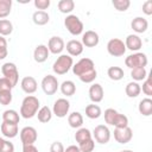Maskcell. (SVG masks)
<instances>
[{
	"mask_svg": "<svg viewBox=\"0 0 152 152\" xmlns=\"http://www.w3.org/2000/svg\"><path fill=\"white\" fill-rule=\"evenodd\" d=\"M142 93L147 96H151L152 95V80H151V76H147L145 78V81L142 82Z\"/></svg>",
	"mask_w": 152,
	"mask_h": 152,
	"instance_id": "obj_42",
	"label": "cell"
},
{
	"mask_svg": "<svg viewBox=\"0 0 152 152\" xmlns=\"http://www.w3.org/2000/svg\"><path fill=\"white\" fill-rule=\"evenodd\" d=\"M1 133L6 138H14L19 133V128L17 124H8V122H2L1 124Z\"/></svg>",
	"mask_w": 152,
	"mask_h": 152,
	"instance_id": "obj_21",
	"label": "cell"
},
{
	"mask_svg": "<svg viewBox=\"0 0 152 152\" xmlns=\"http://www.w3.org/2000/svg\"><path fill=\"white\" fill-rule=\"evenodd\" d=\"M64 152H81V151H80L78 146H76V145H70V146H68L66 148H64Z\"/></svg>",
	"mask_w": 152,
	"mask_h": 152,
	"instance_id": "obj_50",
	"label": "cell"
},
{
	"mask_svg": "<svg viewBox=\"0 0 152 152\" xmlns=\"http://www.w3.org/2000/svg\"><path fill=\"white\" fill-rule=\"evenodd\" d=\"M112 126H114L115 128H122V127H127L128 126V118L125 114H121L118 112Z\"/></svg>",
	"mask_w": 152,
	"mask_h": 152,
	"instance_id": "obj_36",
	"label": "cell"
},
{
	"mask_svg": "<svg viewBox=\"0 0 152 152\" xmlns=\"http://www.w3.org/2000/svg\"><path fill=\"white\" fill-rule=\"evenodd\" d=\"M39 100L33 96V95H27L23 102H21V106H20V116L24 118V119H31L33 118L38 109H39Z\"/></svg>",
	"mask_w": 152,
	"mask_h": 152,
	"instance_id": "obj_1",
	"label": "cell"
},
{
	"mask_svg": "<svg viewBox=\"0 0 152 152\" xmlns=\"http://www.w3.org/2000/svg\"><path fill=\"white\" fill-rule=\"evenodd\" d=\"M74 65V61L72 57L69 55H61L53 63L52 65V70L55 74L57 75H64L66 74Z\"/></svg>",
	"mask_w": 152,
	"mask_h": 152,
	"instance_id": "obj_2",
	"label": "cell"
},
{
	"mask_svg": "<svg viewBox=\"0 0 152 152\" xmlns=\"http://www.w3.org/2000/svg\"><path fill=\"white\" fill-rule=\"evenodd\" d=\"M131 27L137 33H144L148 28V21L142 17H135L131 21Z\"/></svg>",
	"mask_w": 152,
	"mask_h": 152,
	"instance_id": "obj_20",
	"label": "cell"
},
{
	"mask_svg": "<svg viewBox=\"0 0 152 152\" xmlns=\"http://www.w3.org/2000/svg\"><path fill=\"white\" fill-rule=\"evenodd\" d=\"M2 120L4 122H8V124H19L20 120V114L14 110V109H6L2 113Z\"/></svg>",
	"mask_w": 152,
	"mask_h": 152,
	"instance_id": "obj_24",
	"label": "cell"
},
{
	"mask_svg": "<svg viewBox=\"0 0 152 152\" xmlns=\"http://www.w3.org/2000/svg\"><path fill=\"white\" fill-rule=\"evenodd\" d=\"M32 20L36 25L38 26H43L45 24L49 23L50 20V17L49 14L45 12V11H36L33 14H32Z\"/></svg>",
	"mask_w": 152,
	"mask_h": 152,
	"instance_id": "obj_25",
	"label": "cell"
},
{
	"mask_svg": "<svg viewBox=\"0 0 152 152\" xmlns=\"http://www.w3.org/2000/svg\"><path fill=\"white\" fill-rule=\"evenodd\" d=\"M131 76L134 80V82L144 81L147 77V71L145 68H134V69H131Z\"/></svg>",
	"mask_w": 152,
	"mask_h": 152,
	"instance_id": "obj_34",
	"label": "cell"
},
{
	"mask_svg": "<svg viewBox=\"0 0 152 152\" xmlns=\"http://www.w3.org/2000/svg\"><path fill=\"white\" fill-rule=\"evenodd\" d=\"M23 152H38L34 145H23Z\"/></svg>",
	"mask_w": 152,
	"mask_h": 152,
	"instance_id": "obj_49",
	"label": "cell"
},
{
	"mask_svg": "<svg viewBox=\"0 0 152 152\" xmlns=\"http://www.w3.org/2000/svg\"><path fill=\"white\" fill-rule=\"evenodd\" d=\"M93 70H95V64H94L93 59H90L88 57L81 58L76 64L72 65V72L77 77H80L89 71H93Z\"/></svg>",
	"mask_w": 152,
	"mask_h": 152,
	"instance_id": "obj_5",
	"label": "cell"
},
{
	"mask_svg": "<svg viewBox=\"0 0 152 152\" xmlns=\"http://www.w3.org/2000/svg\"><path fill=\"white\" fill-rule=\"evenodd\" d=\"M147 56L142 52H134L125 58V64L129 69L134 68H145L147 65Z\"/></svg>",
	"mask_w": 152,
	"mask_h": 152,
	"instance_id": "obj_4",
	"label": "cell"
},
{
	"mask_svg": "<svg viewBox=\"0 0 152 152\" xmlns=\"http://www.w3.org/2000/svg\"><path fill=\"white\" fill-rule=\"evenodd\" d=\"M75 8V2L72 0H61L58 1V10L62 13H71Z\"/></svg>",
	"mask_w": 152,
	"mask_h": 152,
	"instance_id": "obj_33",
	"label": "cell"
},
{
	"mask_svg": "<svg viewBox=\"0 0 152 152\" xmlns=\"http://www.w3.org/2000/svg\"><path fill=\"white\" fill-rule=\"evenodd\" d=\"M34 6H36V8H38L39 11H44V10L49 8V6H50V0H34Z\"/></svg>",
	"mask_w": 152,
	"mask_h": 152,
	"instance_id": "obj_46",
	"label": "cell"
},
{
	"mask_svg": "<svg viewBox=\"0 0 152 152\" xmlns=\"http://www.w3.org/2000/svg\"><path fill=\"white\" fill-rule=\"evenodd\" d=\"M13 31V24L8 19H0V36H10Z\"/></svg>",
	"mask_w": 152,
	"mask_h": 152,
	"instance_id": "obj_32",
	"label": "cell"
},
{
	"mask_svg": "<svg viewBox=\"0 0 152 152\" xmlns=\"http://www.w3.org/2000/svg\"><path fill=\"white\" fill-rule=\"evenodd\" d=\"M59 83L53 75H46L42 80V89L46 95H55L58 90Z\"/></svg>",
	"mask_w": 152,
	"mask_h": 152,
	"instance_id": "obj_8",
	"label": "cell"
},
{
	"mask_svg": "<svg viewBox=\"0 0 152 152\" xmlns=\"http://www.w3.org/2000/svg\"><path fill=\"white\" fill-rule=\"evenodd\" d=\"M93 137L99 144H107L110 140V131L104 125H97L93 131Z\"/></svg>",
	"mask_w": 152,
	"mask_h": 152,
	"instance_id": "obj_9",
	"label": "cell"
},
{
	"mask_svg": "<svg viewBox=\"0 0 152 152\" xmlns=\"http://www.w3.org/2000/svg\"><path fill=\"white\" fill-rule=\"evenodd\" d=\"M107 75L112 81H120L124 78L125 72L120 66H109L107 70Z\"/></svg>",
	"mask_w": 152,
	"mask_h": 152,
	"instance_id": "obj_29",
	"label": "cell"
},
{
	"mask_svg": "<svg viewBox=\"0 0 152 152\" xmlns=\"http://www.w3.org/2000/svg\"><path fill=\"white\" fill-rule=\"evenodd\" d=\"M20 87H21L23 91H25L26 94H33V93H36V90L38 88V84H37V81H36L34 77L26 76L21 80Z\"/></svg>",
	"mask_w": 152,
	"mask_h": 152,
	"instance_id": "obj_17",
	"label": "cell"
},
{
	"mask_svg": "<svg viewBox=\"0 0 152 152\" xmlns=\"http://www.w3.org/2000/svg\"><path fill=\"white\" fill-rule=\"evenodd\" d=\"M120 152H133L132 150H122V151H120Z\"/></svg>",
	"mask_w": 152,
	"mask_h": 152,
	"instance_id": "obj_51",
	"label": "cell"
},
{
	"mask_svg": "<svg viewBox=\"0 0 152 152\" xmlns=\"http://www.w3.org/2000/svg\"><path fill=\"white\" fill-rule=\"evenodd\" d=\"M48 49H49V52H51L53 55H58L65 49L64 40L58 36H53L48 42Z\"/></svg>",
	"mask_w": 152,
	"mask_h": 152,
	"instance_id": "obj_13",
	"label": "cell"
},
{
	"mask_svg": "<svg viewBox=\"0 0 152 152\" xmlns=\"http://www.w3.org/2000/svg\"><path fill=\"white\" fill-rule=\"evenodd\" d=\"M50 152H64V146L61 141H53L50 146Z\"/></svg>",
	"mask_w": 152,
	"mask_h": 152,
	"instance_id": "obj_47",
	"label": "cell"
},
{
	"mask_svg": "<svg viewBox=\"0 0 152 152\" xmlns=\"http://www.w3.org/2000/svg\"><path fill=\"white\" fill-rule=\"evenodd\" d=\"M1 72L4 75L5 78L10 80L11 83L15 87L18 81H19V72H18V69H17V65L12 62H7L5 64H2L1 66Z\"/></svg>",
	"mask_w": 152,
	"mask_h": 152,
	"instance_id": "obj_7",
	"label": "cell"
},
{
	"mask_svg": "<svg viewBox=\"0 0 152 152\" xmlns=\"http://www.w3.org/2000/svg\"><path fill=\"white\" fill-rule=\"evenodd\" d=\"M96 77H97V71H96V69H95V70H93V71H89V72H87V74L80 76L78 78H80L83 83H93Z\"/></svg>",
	"mask_w": 152,
	"mask_h": 152,
	"instance_id": "obj_41",
	"label": "cell"
},
{
	"mask_svg": "<svg viewBox=\"0 0 152 152\" xmlns=\"http://www.w3.org/2000/svg\"><path fill=\"white\" fill-rule=\"evenodd\" d=\"M2 141H4V139H2L1 137H0V145H1V142H2Z\"/></svg>",
	"mask_w": 152,
	"mask_h": 152,
	"instance_id": "obj_52",
	"label": "cell"
},
{
	"mask_svg": "<svg viewBox=\"0 0 152 152\" xmlns=\"http://www.w3.org/2000/svg\"><path fill=\"white\" fill-rule=\"evenodd\" d=\"M8 55V50H7V40L0 36V61L5 59Z\"/></svg>",
	"mask_w": 152,
	"mask_h": 152,
	"instance_id": "obj_43",
	"label": "cell"
},
{
	"mask_svg": "<svg viewBox=\"0 0 152 152\" xmlns=\"http://www.w3.org/2000/svg\"><path fill=\"white\" fill-rule=\"evenodd\" d=\"M65 49H66L69 56L76 57V56H80L83 52V44L77 39H71L66 43Z\"/></svg>",
	"mask_w": 152,
	"mask_h": 152,
	"instance_id": "obj_18",
	"label": "cell"
},
{
	"mask_svg": "<svg viewBox=\"0 0 152 152\" xmlns=\"http://www.w3.org/2000/svg\"><path fill=\"white\" fill-rule=\"evenodd\" d=\"M138 110L141 115L144 116H150L152 115V100L150 97H145L139 102Z\"/></svg>",
	"mask_w": 152,
	"mask_h": 152,
	"instance_id": "obj_22",
	"label": "cell"
},
{
	"mask_svg": "<svg viewBox=\"0 0 152 152\" xmlns=\"http://www.w3.org/2000/svg\"><path fill=\"white\" fill-rule=\"evenodd\" d=\"M70 109V102L66 99H57L52 107V114H55L57 118H64L69 113Z\"/></svg>",
	"mask_w": 152,
	"mask_h": 152,
	"instance_id": "obj_10",
	"label": "cell"
},
{
	"mask_svg": "<svg viewBox=\"0 0 152 152\" xmlns=\"http://www.w3.org/2000/svg\"><path fill=\"white\" fill-rule=\"evenodd\" d=\"M12 10V0H0V19L10 15Z\"/></svg>",
	"mask_w": 152,
	"mask_h": 152,
	"instance_id": "obj_35",
	"label": "cell"
},
{
	"mask_svg": "<svg viewBox=\"0 0 152 152\" xmlns=\"http://www.w3.org/2000/svg\"><path fill=\"white\" fill-rule=\"evenodd\" d=\"M103 88L100 83H93L89 88V99L91 100V102L94 103H99L103 100Z\"/></svg>",
	"mask_w": 152,
	"mask_h": 152,
	"instance_id": "obj_15",
	"label": "cell"
},
{
	"mask_svg": "<svg viewBox=\"0 0 152 152\" xmlns=\"http://www.w3.org/2000/svg\"><path fill=\"white\" fill-rule=\"evenodd\" d=\"M112 5L115 7L116 11L119 12H125L128 10V7L131 6V1L129 0H113Z\"/></svg>",
	"mask_w": 152,
	"mask_h": 152,
	"instance_id": "obj_38",
	"label": "cell"
},
{
	"mask_svg": "<svg viewBox=\"0 0 152 152\" xmlns=\"http://www.w3.org/2000/svg\"><path fill=\"white\" fill-rule=\"evenodd\" d=\"M142 12L146 15H151L152 14V0H147L142 4Z\"/></svg>",
	"mask_w": 152,
	"mask_h": 152,
	"instance_id": "obj_48",
	"label": "cell"
},
{
	"mask_svg": "<svg viewBox=\"0 0 152 152\" xmlns=\"http://www.w3.org/2000/svg\"><path fill=\"white\" fill-rule=\"evenodd\" d=\"M36 115H37L39 122L46 124V122H49L52 119V110L48 106H44V107H42V108L38 109V112H37Z\"/></svg>",
	"mask_w": 152,
	"mask_h": 152,
	"instance_id": "obj_26",
	"label": "cell"
},
{
	"mask_svg": "<svg viewBox=\"0 0 152 152\" xmlns=\"http://www.w3.org/2000/svg\"><path fill=\"white\" fill-rule=\"evenodd\" d=\"M102 114V110L100 108V106L95 104V103H91V104H88L86 107V115L89 118V119H99Z\"/></svg>",
	"mask_w": 152,
	"mask_h": 152,
	"instance_id": "obj_30",
	"label": "cell"
},
{
	"mask_svg": "<svg viewBox=\"0 0 152 152\" xmlns=\"http://www.w3.org/2000/svg\"><path fill=\"white\" fill-rule=\"evenodd\" d=\"M107 51L110 56H114V57L124 56L126 52V46H125L124 40H121L119 38H112L107 43Z\"/></svg>",
	"mask_w": 152,
	"mask_h": 152,
	"instance_id": "obj_6",
	"label": "cell"
},
{
	"mask_svg": "<svg viewBox=\"0 0 152 152\" xmlns=\"http://www.w3.org/2000/svg\"><path fill=\"white\" fill-rule=\"evenodd\" d=\"M61 88V91L63 95L65 96H72L75 93H76V86L72 81L70 80H66V81H63L62 84L59 86Z\"/></svg>",
	"mask_w": 152,
	"mask_h": 152,
	"instance_id": "obj_27",
	"label": "cell"
},
{
	"mask_svg": "<svg viewBox=\"0 0 152 152\" xmlns=\"http://www.w3.org/2000/svg\"><path fill=\"white\" fill-rule=\"evenodd\" d=\"M99 42H100V37L93 30H88L82 34V42L81 43L83 44V46L94 48V46H96L99 44Z\"/></svg>",
	"mask_w": 152,
	"mask_h": 152,
	"instance_id": "obj_14",
	"label": "cell"
},
{
	"mask_svg": "<svg viewBox=\"0 0 152 152\" xmlns=\"http://www.w3.org/2000/svg\"><path fill=\"white\" fill-rule=\"evenodd\" d=\"M12 102V90L0 91V104L7 106Z\"/></svg>",
	"mask_w": 152,
	"mask_h": 152,
	"instance_id": "obj_40",
	"label": "cell"
},
{
	"mask_svg": "<svg viewBox=\"0 0 152 152\" xmlns=\"http://www.w3.org/2000/svg\"><path fill=\"white\" fill-rule=\"evenodd\" d=\"M0 152H14V145L10 140H5L0 145Z\"/></svg>",
	"mask_w": 152,
	"mask_h": 152,
	"instance_id": "obj_45",
	"label": "cell"
},
{
	"mask_svg": "<svg viewBox=\"0 0 152 152\" xmlns=\"http://www.w3.org/2000/svg\"><path fill=\"white\" fill-rule=\"evenodd\" d=\"M49 55H50V52H49L48 46L44 44H39L36 46V49L33 51V59L37 63H44L48 59Z\"/></svg>",
	"mask_w": 152,
	"mask_h": 152,
	"instance_id": "obj_19",
	"label": "cell"
},
{
	"mask_svg": "<svg viewBox=\"0 0 152 152\" xmlns=\"http://www.w3.org/2000/svg\"><path fill=\"white\" fill-rule=\"evenodd\" d=\"M116 114H118V110H115L114 108H107V109L104 110V114H103V115H104V121H106V124H108V125L112 126V124H113V121H114Z\"/></svg>",
	"mask_w": 152,
	"mask_h": 152,
	"instance_id": "obj_39",
	"label": "cell"
},
{
	"mask_svg": "<svg viewBox=\"0 0 152 152\" xmlns=\"http://www.w3.org/2000/svg\"><path fill=\"white\" fill-rule=\"evenodd\" d=\"M78 148L81 152H93L95 148V140L91 138L86 141H82L78 144Z\"/></svg>",
	"mask_w": 152,
	"mask_h": 152,
	"instance_id": "obj_37",
	"label": "cell"
},
{
	"mask_svg": "<svg viewBox=\"0 0 152 152\" xmlns=\"http://www.w3.org/2000/svg\"><path fill=\"white\" fill-rule=\"evenodd\" d=\"M14 88V86L11 83L10 80L5 78V77H1L0 78V91H4V90H12Z\"/></svg>",
	"mask_w": 152,
	"mask_h": 152,
	"instance_id": "obj_44",
	"label": "cell"
},
{
	"mask_svg": "<svg viewBox=\"0 0 152 152\" xmlns=\"http://www.w3.org/2000/svg\"><path fill=\"white\" fill-rule=\"evenodd\" d=\"M91 132L86 128V127H81V128H77L76 133H75V140L76 142H82V141H86L88 139H91Z\"/></svg>",
	"mask_w": 152,
	"mask_h": 152,
	"instance_id": "obj_31",
	"label": "cell"
},
{
	"mask_svg": "<svg viewBox=\"0 0 152 152\" xmlns=\"http://www.w3.org/2000/svg\"><path fill=\"white\" fill-rule=\"evenodd\" d=\"M64 26L66 27V30L72 34V36H78L83 32V23L81 21V19L75 15V14H69L66 15V18L64 19Z\"/></svg>",
	"mask_w": 152,
	"mask_h": 152,
	"instance_id": "obj_3",
	"label": "cell"
},
{
	"mask_svg": "<svg viewBox=\"0 0 152 152\" xmlns=\"http://www.w3.org/2000/svg\"><path fill=\"white\" fill-rule=\"evenodd\" d=\"M38 134L34 127L32 126H26L24 128H21L20 131V140L23 142V145H33L37 141Z\"/></svg>",
	"mask_w": 152,
	"mask_h": 152,
	"instance_id": "obj_11",
	"label": "cell"
},
{
	"mask_svg": "<svg viewBox=\"0 0 152 152\" xmlns=\"http://www.w3.org/2000/svg\"><path fill=\"white\" fill-rule=\"evenodd\" d=\"M132 138H133V131L128 126L114 129V139L119 144H127L132 140Z\"/></svg>",
	"mask_w": 152,
	"mask_h": 152,
	"instance_id": "obj_12",
	"label": "cell"
},
{
	"mask_svg": "<svg viewBox=\"0 0 152 152\" xmlns=\"http://www.w3.org/2000/svg\"><path fill=\"white\" fill-rule=\"evenodd\" d=\"M125 93L128 97H137L141 93V87L138 82H129L125 88Z\"/></svg>",
	"mask_w": 152,
	"mask_h": 152,
	"instance_id": "obj_28",
	"label": "cell"
},
{
	"mask_svg": "<svg viewBox=\"0 0 152 152\" xmlns=\"http://www.w3.org/2000/svg\"><path fill=\"white\" fill-rule=\"evenodd\" d=\"M68 124L71 128H81L83 125V116L80 112H72L68 116Z\"/></svg>",
	"mask_w": 152,
	"mask_h": 152,
	"instance_id": "obj_23",
	"label": "cell"
},
{
	"mask_svg": "<svg viewBox=\"0 0 152 152\" xmlns=\"http://www.w3.org/2000/svg\"><path fill=\"white\" fill-rule=\"evenodd\" d=\"M125 46L131 51H139L142 48V40L138 34H128L125 39Z\"/></svg>",
	"mask_w": 152,
	"mask_h": 152,
	"instance_id": "obj_16",
	"label": "cell"
}]
</instances>
